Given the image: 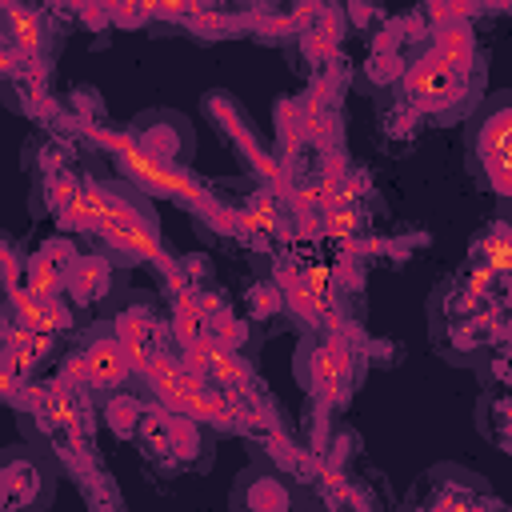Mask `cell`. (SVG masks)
Returning a JSON list of instances; mask_svg holds the SVG:
<instances>
[{
    "label": "cell",
    "instance_id": "cell-1",
    "mask_svg": "<svg viewBox=\"0 0 512 512\" xmlns=\"http://www.w3.org/2000/svg\"><path fill=\"white\" fill-rule=\"evenodd\" d=\"M52 496V472L28 448L0 452V508H36Z\"/></svg>",
    "mask_w": 512,
    "mask_h": 512
},
{
    "label": "cell",
    "instance_id": "cell-2",
    "mask_svg": "<svg viewBox=\"0 0 512 512\" xmlns=\"http://www.w3.org/2000/svg\"><path fill=\"white\" fill-rule=\"evenodd\" d=\"M240 488H252V496H236V504H252V508H288V492L280 488V480L264 476V472H248L240 480Z\"/></svg>",
    "mask_w": 512,
    "mask_h": 512
}]
</instances>
